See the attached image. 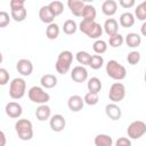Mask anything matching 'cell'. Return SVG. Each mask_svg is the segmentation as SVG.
I'll use <instances>...</instances> for the list:
<instances>
[{
  "mask_svg": "<svg viewBox=\"0 0 146 146\" xmlns=\"http://www.w3.org/2000/svg\"><path fill=\"white\" fill-rule=\"evenodd\" d=\"M72 62H73V54L70 50H63L58 54L57 56V60L55 64V68L57 71V73L65 75L72 66Z\"/></svg>",
  "mask_w": 146,
  "mask_h": 146,
  "instance_id": "cell-1",
  "label": "cell"
},
{
  "mask_svg": "<svg viewBox=\"0 0 146 146\" xmlns=\"http://www.w3.org/2000/svg\"><path fill=\"white\" fill-rule=\"evenodd\" d=\"M15 131L21 140H31L33 137V124L27 119H18L15 123Z\"/></svg>",
  "mask_w": 146,
  "mask_h": 146,
  "instance_id": "cell-2",
  "label": "cell"
},
{
  "mask_svg": "<svg viewBox=\"0 0 146 146\" xmlns=\"http://www.w3.org/2000/svg\"><path fill=\"white\" fill-rule=\"evenodd\" d=\"M106 74L111 79H113L115 81H121V80L125 79V76H127V70L117 60L110 59L107 62V64H106Z\"/></svg>",
  "mask_w": 146,
  "mask_h": 146,
  "instance_id": "cell-3",
  "label": "cell"
},
{
  "mask_svg": "<svg viewBox=\"0 0 146 146\" xmlns=\"http://www.w3.org/2000/svg\"><path fill=\"white\" fill-rule=\"evenodd\" d=\"M26 92V82L23 78H15L9 82V96L17 100L24 97Z\"/></svg>",
  "mask_w": 146,
  "mask_h": 146,
  "instance_id": "cell-4",
  "label": "cell"
},
{
  "mask_svg": "<svg viewBox=\"0 0 146 146\" xmlns=\"http://www.w3.org/2000/svg\"><path fill=\"white\" fill-rule=\"evenodd\" d=\"M27 96L32 103H35L39 105L40 104H47L50 100V95L42 87H39V86L31 87L27 91Z\"/></svg>",
  "mask_w": 146,
  "mask_h": 146,
  "instance_id": "cell-5",
  "label": "cell"
},
{
  "mask_svg": "<svg viewBox=\"0 0 146 146\" xmlns=\"http://www.w3.org/2000/svg\"><path fill=\"white\" fill-rule=\"evenodd\" d=\"M146 133V123L141 120L132 121L127 128V135L130 139H139Z\"/></svg>",
  "mask_w": 146,
  "mask_h": 146,
  "instance_id": "cell-6",
  "label": "cell"
},
{
  "mask_svg": "<svg viewBox=\"0 0 146 146\" xmlns=\"http://www.w3.org/2000/svg\"><path fill=\"white\" fill-rule=\"evenodd\" d=\"M125 97V86L122 82H114L110 87L108 98L113 103H120Z\"/></svg>",
  "mask_w": 146,
  "mask_h": 146,
  "instance_id": "cell-7",
  "label": "cell"
},
{
  "mask_svg": "<svg viewBox=\"0 0 146 146\" xmlns=\"http://www.w3.org/2000/svg\"><path fill=\"white\" fill-rule=\"evenodd\" d=\"M50 129L55 132H60L66 127V120L62 114H54L49 117Z\"/></svg>",
  "mask_w": 146,
  "mask_h": 146,
  "instance_id": "cell-8",
  "label": "cell"
},
{
  "mask_svg": "<svg viewBox=\"0 0 146 146\" xmlns=\"http://www.w3.org/2000/svg\"><path fill=\"white\" fill-rule=\"evenodd\" d=\"M71 79L76 83H82L88 80V71L83 65L74 66L71 71Z\"/></svg>",
  "mask_w": 146,
  "mask_h": 146,
  "instance_id": "cell-9",
  "label": "cell"
},
{
  "mask_svg": "<svg viewBox=\"0 0 146 146\" xmlns=\"http://www.w3.org/2000/svg\"><path fill=\"white\" fill-rule=\"evenodd\" d=\"M16 70L23 76H30L33 72V64L30 59L21 58L16 63Z\"/></svg>",
  "mask_w": 146,
  "mask_h": 146,
  "instance_id": "cell-10",
  "label": "cell"
},
{
  "mask_svg": "<svg viewBox=\"0 0 146 146\" xmlns=\"http://www.w3.org/2000/svg\"><path fill=\"white\" fill-rule=\"evenodd\" d=\"M5 112L11 119H19L23 114V107L17 102H9L6 104Z\"/></svg>",
  "mask_w": 146,
  "mask_h": 146,
  "instance_id": "cell-11",
  "label": "cell"
},
{
  "mask_svg": "<svg viewBox=\"0 0 146 146\" xmlns=\"http://www.w3.org/2000/svg\"><path fill=\"white\" fill-rule=\"evenodd\" d=\"M105 114L112 121H117L122 116V111H121L120 106L116 105V103L112 102V103H110V104H107L105 106Z\"/></svg>",
  "mask_w": 146,
  "mask_h": 146,
  "instance_id": "cell-12",
  "label": "cell"
},
{
  "mask_svg": "<svg viewBox=\"0 0 146 146\" xmlns=\"http://www.w3.org/2000/svg\"><path fill=\"white\" fill-rule=\"evenodd\" d=\"M67 106L72 112H80L84 106L83 98L79 95H72L67 99Z\"/></svg>",
  "mask_w": 146,
  "mask_h": 146,
  "instance_id": "cell-13",
  "label": "cell"
},
{
  "mask_svg": "<svg viewBox=\"0 0 146 146\" xmlns=\"http://www.w3.org/2000/svg\"><path fill=\"white\" fill-rule=\"evenodd\" d=\"M35 116L39 121L44 122L51 116V108L47 104H40L35 110Z\"/></svg>",
  "mask_w": 146,
  "mask_h": 146,
  "instance_id": "cell-14",
  "label": "cell"
},
{
  "mask_svg": "<svg viewBox=\"0 0 146 146\" xmlns=\"http://www.w3.org/2000/svg\"><path fill=\"white\" fill-rule=\"evenodd\" d=\"M103 31L108 36H112V35L116 34L119 32V23H117V21L114 19V18H107L105 21V23H104Z\"/></svg>",
  "mask_w": 146,
  "mask_h": 146,
  "instance_id": "cell-15",
  "label": "cell"
},
{
  "mask_svg": "<svg viewBox=\"0 0 146 146\" xmlns=\"http://www.w3.org/2000/svg\"><path fill=\"white\" fill-rule=\"evenodd\" d=\"M102 11L105 16L112 17L117 11V2L115 0H106L102 5Z\"/></svg>",
  "mask_w": 146,
  "mask_h": 146,
  "instance_id": "cell-16",
  "label": "cell"
},
{
  "mask_svg": "<svg viewBox=\"0 0 146 146\" xmlns=\"http://www.w3.org/2000/svg\"><path fill=\"white\" fill-rule=\"evenodd\" d=\"M84 5L86 3L82 0H67V7L75 17H81Z\"/></svg>",
  "mask_w": 146,
  "mask_h": 146,
  "instance_id": "cell-17",
  "label": "cell"
},
{
  "mask_svg": "<svg viewBox=\"0 0 146 146\" xmlns=\"http://www.w3.org/2000/svg\"><path fill=\"white\" fill-rule=\"evenodd\" d=\"M135 22H136V18L133 16L132 13L130 11H125L123 14H121L120 18H119V23L122 27L124 29H129V27H132L135 25Z\"/></svg>",
  "mask_w": 146,
  "mask_h": 146,
  "instance_id": "cell-18",
  "label": "cell"
},
{
  "mask_svg": "<svg viewBox=\"0 0 146 146\" xmlns=\"http://www.w3.org/2000/svg\"><path fill=\"white\" fill-rule=\"evenodd\" d=\"M40 84L43 89H52L57 86V78L54 74H44L40 79Z\"/></svg>",
  "mask_w": 146,
  "mask_h": 146,
  "instance_id": "cell-19",
  "label": "cell"
},
{
  "mask_svg": "<svg viewBox=\"0 0 146 146\" xmlns=\"http://www.w3.org/2000/svg\"><path fill=\"white\" fill-rule=\"evenodd\" d=\"M39 18L44 24H50L55 21V16L52 15V13L50 11L48 6H42L39 9Z\"/></svg>",
  "mask_w": 146,
  "mask_h": 146,
  "instance_id": "cell-20",
  "label": "cell"
},
{
  "mask_svg": "<svg viewBox=\"0 0 146 146\" xmlns=\"http://www.w3.org/2000/svg\"><path fill=\"white\" fill-rule=\"evenodd\" d=\"M102 34H103V26L95 21L92 22L91 26L89 27V30L86 33V35L89 36L90 39H99L102 36Z\"/></svg>",
  "mask_w": 146,
  "mask_h": 146,
  "instance_id": "cell-21",
  "label": "cell"
},
{
  "mask_svg": "<svg viewBox=\"0 0 146 146\" xmlns=\"http://www.w3.org/2000/svg\"><path fill=\"white\" fill-rule=\"evenodd\" d=\"M124 41L129 48H138L141 43V36L138 33H128L124 38Z\"/></svg>",
  "mask_w": 146,
  "mask_h": 146,
  "instance_id": "cell-22",
  "label": "cell"
},
{
  "mask_svg": "<svg viewBox=\"0 0 146 146\" xmlns=\"http://www.w3.org/2000/svg\"><path fill=\"white\" fill-rule=\"evenodd\" d=\"M26 16H27V10H26L25 7H19V8L10 9V17L15 22H17V23L24 22Z\"/></svg>",
  "mask_w": 146,
  "mask_h": 146,
  "instance_id": "cell-23",
  "label": "cell"
},
{
  "mask_svg": "<svg viewBox=\"0 0 146 146\" xmlns=\"http://www.w3.org/2000/svg\"><path fill=\"white\" fill-rule=\"evenodd\" d=\"M96 16H97V10L96 8L90 5V3H87L84 5L83 9H82V14H81V17L83 19H87V21H95L96 19Z\"/></svg>",
  "mask_w": 146,
  "mask_h": 146,
  "instance_id": "cell-24",
  "label": "cell"
},
{
  "mask_svg": "<svg viewBox=\"0 0 146 146\" xmlns=\"http://www.w3.org/2000/svg\"><path fill=\"white\" fill-rule=\"evenodd\" d=\"M59 32H60V29H59V25L56 24L55 22L48 24L47 29H46V36L49 39V40H56L59 35Z\"/></svg>",
  "mask_w": 146,
  "mask_h": 146,
  "instance_id": "cell-25",
  "label": "cell"
},
{
  "mask_svg": "<svg viewBox=\"0 0 146 146\" xmlns=\"http://www.w3.org/2000/svg\"><path fill=\"white\" fill-rule=\"evenodd\" d=\"M87 88H88V91H91V92H96V94H99L102 88H103V84H102V81L97 78V76H92L88 80L87 82Z\"/></svg>",
  "mask_w": 146,
  "mask_h": 146,
  "instance_id": "cell-26",
  "label": "cell"
},
{
  "mask_svg": "<svg viewBox=\"0 0 146 146\" xmlns=\"http://www.w3.org/2000/svg\"><path fill=\"white\" fill-rule=\"evenodd\" d=\"M94 144L96 146H112L113 145V139L108 135L98 133L94 139Z\"/></svg>",
  "mask_w": 146,
  "mask_h": 146,
  "instance_id": "cell-27",
  "label": "cell"
},
{
  "mask_svg": "<svg viewBox=\"0 0 146 146\" xmlns=\"http://www.w3.org/2000/svg\"><path fill=\"white\" fill-rule=\"evenodd\" d=\"M48 7H49L50 11L52 13V15H54L55 17L62 15L63 11H64V5H63V2L59 1V0H54V1H51V2L48 5Z\"/></svg>",
  "mask_w": 146,
  "mask_h": 146,
  "instance_id": "cell-28",
  "label": "cell"
},
{
  "mask_svg": "<svg viewBox=\"0 0 146 146\" xmlns=\"http://www.w3.org/2000/svg\"><path fill=\"white\" fill-rule=\"evenodd\" d=\"M62 29H63V32H64L65 34L72 35V34H74V33L76 32V30H78V24H76V22L73 21V19H67V21L64 22Z\"/></svg>",
  "mask_w": 146,
  "mask_h": 146,
  "instance_id": "cell-29",
  "label": "cell"
},
{
  "mask_svg": "<svg viewBox=\"0 0 146 146\" xmlns=\"http://www.w3.org/2000/svg\"><path fill=\"white\" fill-rule=\"evenodd\" d=\"M133 16L138 21H141V22H145L146 21V1H143L141 3H139L136 7Z\"/></svg>",
  "mask_w": 146,
  "mask_h": 146,
  "instance_id": "cell-30",
  "label": "cell"
},
{
  "mask_svg": "<svg viewBox=\"0 0 146 146\" xmlns=\"http://www.w3.org/2000/svg\"><path fill=\"white\" fill-rule=\"evenodd\" d=\"M92 70H99L102 68V66L104 65V58L102 55H91L90 57V60H89V64H88Z\"/></svg>",
  "mask_w": 146,
  "mask_h": 146,
  "instance_id": "cell-31",
  "label": "cell"
},
{
  "mask_svg": "<svg viewBox=\"0 0 146 146\" xmlns=\"http://www.w3.org/2000/svg\"><path fill=\"white\" fill-rule=\"evenodd\" d=\"M107 47H108V46H107V42L104 41V40H102V39H96V41H95L94 44H92L94 51H95L96 54H98V55H102V54L106 52Z\"/></svg>",
  "mask_w": 146,
  "mask_h": 146,
  "instance_id": "cell-32",
  "label": "cell"
},
{
  "mask_svg": "<svg viewBox=\"0 0 146 146\" xmlns=\"http://www.w3.org/2000/svg\"><path fill=\"white\" fill-rule=\"evenodd\" d=\"M123 42H124V36L122 34H120L119 32L116 34L110 36V39H108V44L112 48H119L123 44Z\"/></svg>",
  "mask_w": 146,
  "mask_h": 146,
  "instance_id": "cell-33",
  "label": "cell"
},
{
  "mask_svg": "<svg viewBox=\"0 0 146 146\" xmlns=\"http://www.w3.org/2000/svg\"><path fill=\"white\" fill-rule=\"evenodd\" d=\"M83 102H84V104H87V105H89V106H94V105L98 104V102H99V96H98V94H96V92L88 91V92L84 95V97H83Z\"/></svg>",
  "mask_w": 146,
  "mask_h": 146,
  "instance_id": "cell-34",
  "label": "cell"
},
{
  "mask_svg": "<svg viewBox=\"0 0 146 146\" xmlns=\"http://www.w3.org/2000/svg\"><path fill=\"white\" fill-rule=\"evenodd\" d=\"M90 57H91V55H90L88 51H84V50H80V51H78L76 55H75V58H76L78 63L81 64V65H83V66H86V65L89 64Z\"/></svg>",
  "mask_w": 146,
  "mask_h": 146,
  "instance_id": "cell-35",
  "label": "cell"
},
{
  "mask_svg": "<svg viewBox=\"0 0 146 146\" xmlns=\"http://www.w3.org/2000/svg\"><path fill=\"white\" fill-rule=\"evenodd\" d=\"M141 59V55L139 51L137 50H132L128 54L127 56V62L130 64V65H137Z\"/></svg>",
  "mask_w": 146,
  "mask_h": 146,
  "instance_id": "cell-36",
  "label": "cell"
},
{
  "mask_svg": "<svg viewBox=\"0 0 146 146\" xmlns=\"http://www.w3.org/2000/svg\"><path fill=\"white\" fill-rule=\"evenodd\" d=\"M10 18H11V17L9 16V14H8L7 11L1 10V11H0V29L8 26V24L10 23Z\"/></svg>",
  "mask_w": 146,
  "mask_h": 146,
  "instance_id": "cell-37",
  "label": "cell"
},
{
  "mask_svg": "<svg viewBox=\"0 0 146 146\" xmlns=\"http://www.w3.org/2000/svg\"><path fill=\"white\" fill-rule=\"evenodd\" d=\"M9 82V72L5 67H0V86H6Z\"/></svg>",
  "mask_w": 146,
  "mask_h": 146,
  "instance_id": "cell-38",
  "label": "cell"
},
{
  "mask_svg": "<svg viewBox=\"0 0 146 146\" xmlns=\"http://www.w3.org/2000/svg\"><path fill=\"white\" fill-rule=\"evenodd\" d=\"M119 3L122 8L124 9H130L135 6L136 3V0H119Z\"/></svg>",
  "mask_w": 146,
  "mask_h": 146,
  "instance_id": "cell-39",
  "label": "cell"
},
{
  "mask_svg": "<svg viewBox=\"0 0 146 146\" xmlns=\"http://www.w3.org/2000/svg\"><path fill=\"white\" fill-rule=\"evenodd\" d=\"M115 145L116 146H131V140H130V138L121 137L115 141Z\"/></svg>",
  "mask_w": 146,
  "mask_h": 146,
  "instance_id": "cell-40",
  "label": "cell"
},
{
  "mask_svg": "<svg viewBox=\"0 0 146 146\" xmlns=\"http://www.w3.org/2000/svg\"><path fill=\"white\" fill-rule=\"evenodd\" d=\"M25 2H26V0H10V9L24 7Z\"/></svg>",
  "mask_w": 146,
  "mask_h": 146,
  "instance_id": "cell-41",
  "label": "cell"
},
{
  "mask_svg": "<svg viewBox=\"0 0 146 146\" xmlns=\"http://www.w3.org/2000/svg\"><path fill=\"white\" fill-rule=\"evenodd\" d=\"M7 144V138H6V135L2 130H0V146H5Z\"/></svg>",
  "mask_w": 146,
  "mask_h": 146,
  "instance_id": "cell-42",
  "label": "cell"
},
{
  "mask_svg": "<svg viewBox=\"0 0 146 146\" xmlns=\"http://www.w3.org/2000/svg\"><path fill=\"white\" fill-rule=\"evenodd\" d=\"M145 27H146V23L144 22L143 25H141V34L143 35H146V31H145Z\"/></svg>",
  "mask_w": 146,
  "mask_h": 146,
  "instance_id": "cell-43",
  "label": "cell"
},
{
  "mask_svg": "<svg viewBox=\"0 0 146 146\" xmlns=\"http://www.w3.org/2000/svg\"><path fill=\"white\" fill-rule=\"evenodd\" d=\"M2 60H3V56H2V54H1V51H0V64L2 63Z\"/></svg>",
  "mask_w": 146,
  "mask_h": 146,
  "instance_id": "cell-44",
  "label": "cell"
},
{
  "mask_svg": "<svg viewBox=\"0 0 146 146\" xmlns=\"http://www.w3.org/2000/svg\"><path fill=\"white\" fill-rule=\"evenodd\" d=\"M82 1H83L84 3H90V2H92L94 0H82Z\"/></svg>",
  "mask_w": 146,
  "mask_h": 146,
  "instance_id": "cell-45",
  "label": "cell"
}]
</instances>
